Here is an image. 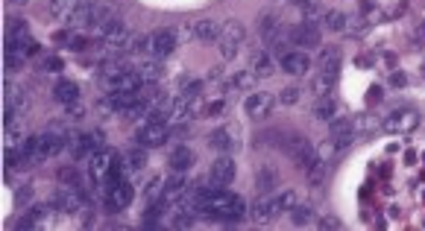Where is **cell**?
Segmentation results:
<instances>
[{"label": "cell", "mask_w": 425, "mask_h": 231, "mask_svg": "<svg viewBox=\"0 0 425 231\" xmlns=\"http://www.w3.org/2000/svg\"><path fill=\"white\" fill-rule=\"evenodd\" d=\"M247 211H249V208H247L244 196L229 193V191H215V187H208L203 205H200V214L215 216V220H226V223L240 220V216H244Z\"/></svg>", "instance_id": "6da1fadb"}, {"label": "cell", "mask_w": 425, "mask_h": 231, "mask_svg": "<svg viewBox=\"0 0 425 231\" xmlns=\"http://www.w3.org/2000/svg\"><path fill=\"white\" fill-rule=\"evenodd\" d=\"M244 41H247V26L240 21H226L220 30V38H217V50L223 59H235L238 50L244 47Z\"/></svg>", "instance_id": "7a4b0ae2"}, {"label": "cell", "mask_w": 425, "mask_h": 231, "mask_svg": "<svg viewBox=\"0 0 425 231\" xmlns=\"http://www.w3.org/2000/svg\"><path fill=\"white\" fill-rule=\"evenodd\" d=\"M103 199L109 211H121L132 202V184L126 176H109L106 187H103Z\"/></svg>", "instance_id": "3957f363"}, {"label": "cell", "mask_w": 425, "mask_h": 231, "mask_svg": "<svg viewBox=\"0 0 425 231\" xmlns=\"http://www.w3.org/2000/svg\"><path fill=\"white\" fill-rule=\"evenodd\" d=\"M118 24H121V18H118L115 3H109V0H97V3H91V26H88L91 33H97L103 38L106 33L115 30Z\"/></svg>", "instance_id": "277c9868"}, {"label": "cell", "mask_w": 425, "mask_h": 231, "mask_svg": "<svg viewBox=\"0 0 425 231\" xmlns=\"http://www.w3.org/2000/svg\"><path fill=\"white\" fill-rule=\"evenodd\" d=\"M419 126V114L414 109H393L390 114H385L381 129L390 135H410Z\"/></svg>", "instance_id": "5b68a950"}, {"label": "cell", "mask_w": 425, "mask_h": 231, "mask_svg": "<svg viewBox=\"0 0 425 231\" xmlns=\"http://www.w3.org/2000/svg\"><path fill=\"white\" fill-rule=\"evenodd\" d=\"M170 138V123H162V120H147L144 126H138L135 132V141L141 150H153V147H162Z\"/></svg>", "instance_id": "8992f818"}, {"label": "cell", "mask_w": 425, "mask_h": 231, "mask_svg": "<svg viewBox=\"0 0 425 231\" xmlns=\"http://www.w3.org/2000/svg\"><path fill=\"white\" fill-rule=\"evenodd\" d=\"M281 147L288 150L291 161H293L296 167H300L302 173H305V170L311 167V161H314V158L320 155V152H317V150L308 143V138H302V135H291V141H288V143H281Z\"/></svg>", "instance_id": "52a82bcc"}, {"label": "cell", "mask_w": 425, "mask_h": 231, "mask_svg": "<svg viewBox=\"0 0 425 231\" xmlns=\"http://www.w3.org/2000/svg\"><path fill=\"white\" fill-rule=\"evenodd\" d=\"M355 132H358V123L352 118H334L329 120V141L334 143V150H346L352 141H355Z\"/></svg>", "instance_id": "ba28073f"}, {"label": "cell", "mask_w": 425, "mask_h": 231, "mask_svg": "<svg viewBox=\"0 0 425 231\" xmlns=\"http://www.w3.org/2000/svg\"><path fill=\"white\" fill-rule=\"evenodd\" d=\"M249 214H252V220L255 223H273L276 216L281 214V205H279V196L276 193H261L258 199L249 205Z\"/></svg>", "instance_id": "9c48e42d"}, {"label": "cell", "mask_w": 425, "mask_h": 231, "mask_svg": "<svg viewBox=\"0 0 425 231\" xmlns=\"http://www.w3.org/2000/svg\"><path fill=\"white\" fill-rule=\"evenodd\" d=\"M115 164H118V152H111V150H97V152L91 155V167H88L91 179H94V182H106L111 173H115Z\"/></svg>", "instance_id": "30bf717a"}, {"label": "cell", "mask_w": 425, "mask_h": 231, "mask_svg": "<svg viewBox=\"0 0 425 231\" xmlns=\"http://www.w3.org/2000/svg\"><path fill=\"white\" fill-rule=\"evenodd\" d=\"M288 35H291V45L293 47H320V38H323L320 26L317 24H305V21L296 24V26H291Z\"/></svg>", "instance_id": "8fae6325"}, {"label": "cell", "mask_w": 425, "mask_h": 231, "mask_svg": "<svg viewBox=\"0 0 425 231\" xmlns=\"http://www.w3.org/2000/svg\"><path fill=\"white\" fill-rule=\"evenodd\" d=\"M235 173H238V167H235L232 158L220 155V158H215V164L208 167V182L215 184V187H226V184L235 182Z\"/></svg>", "instance_id": "7c38bea8"}, {"label": "cell", "mask_w": 425, "mask_h": 231, "mask_svg": "<svg viewBox=\"0 0 425 231\" xmlns=\"http://www.w3.org/2000/svg\"><path fill=\"white\" fill-rule=\"evenodd\" d=\"M273 106H276V97H273V94H267V91H252V94L247 97V103H244L247 114H249V118H255V120L270 118Z\"/></svg>", "instance_id": "4fadbf2b"}, {"label": "cell", "mask_w": 425, "mask_h": 231, "mask_svg": "<svg viewBox=\"0 0 425 231\" xmlns=\"http://www.w3.org/2000/svg\"><path fill=\"white\" fill-rule=\"evenodd\" d=\"M6 45H12V47H26V53H36L38 50V45L30 38V26H26L24 21H9V26H6Z\"/></svg>", "instance_id": "5bb4252c"}, {"label": "cell", "mask_w": 425, "mask_h": 231, "mask_svg": "<svg viewBox=\"0 0 425 231\" xmlns=\"http://www.w3.org/2000/svg\"><path fill=\"white\" fill-rule=\"evenodd\" d=\"M258 35L267 41V45H273V41L285 38L288 30H285V24H281V18L276 15V12H264V15H258Z\"/></svg>", "instance_id": "9a60e30c"}, {"label": "cell", "mask_w": 425, "mask_h": 231, "mask_svg": "<svg viewBox=\"0 0 425 231\" xmlns=\"http://www.w3.org/2000/svg\"><path fill=\"white\" fill-rule=\"evenodd\" d=\"M279 67L285 70V74H291V77H305L308 70H311V59H308V53L291 50V53H285L279 59Z\"/></svg>", "instance_id": "2e32d148"}, {"label": "cell", "mask_w": 425, "mask_h": 231, "mask_svg": "<svg viewBox=\"0 0 425 231\" xmlns=\"http://www.w3.org/2000/svg\"><path fill=\"white\" fill-rule=\"evenodd\" d=\"M208 143L215 147L217 152H223V155H229V152H235L238 150V132L232 126H223V129H215V132L208 135Z\"/></svg>", "instance_id": "e0dca14e"}, {"label": "cell", "mask_w": 425, "mask_h": 231, "mask_svg": "<svg viewBox=\"0 0 425 231\" xmlns=\"http://www.w3.org/2000/svg\"><path fill=\"white\" fill-rule=\"evenodd\" d=\"M194 118V97L179 94L170 99V123H188Z\"/></svg>", "instance_id": "ac0fdd59"}, {"label": "cell", "mask_w": 425, "mask_h": 231, "mask_svg": "<svg viewBox=\"0 0 425 231\" xmlns=\"http://www.w3.org/2000/svg\"><path fill=\"white\" fill-rule=\"evenodd\" d=\"M176 50V33L173 30H159L153 33V56L155 59H167Z\"/></svg>", "instance_id": "d6986e66"}, {"label": "cell", "mask_w": 425, "mask_h": 231, "mask_svg": "<svg viewBox=\"0 0 425 231\" xmlns=\"http://www.w3.org/2000/svg\"><path fill=\"white\" fill-rule=\"evenodd\" d=\"M53 205L59 211H65V214H79L82 199H79V193L74 191V187H59V191L53 193Z\"/></svg>", "instance_id": "ffe728a7"}, {"label": "cell", "mask_w": 425, "mask_h": 231, "mask_svg": "<svg viewBox=\"0 0 425 231\" xmlns=\"http://www.w3.org/2000/svg\"><path fill=\"white\" fill-rule=\"evenodd\" d=\"M188 187H191V182L185 179V173L173 170V176L164 179V202H176V199H182V196L188 193Z\"/></svg>", "instance_id": "44dd1931"}, {"label": "cell", "mask_w": 425, "mask_h": 231, "mask_svg": "<svg viewBox=\"0 0 425 231\" xmlns=\"http://www.w3.org/2000/svg\"><path fill=\"white\" fill-rule=\"evenodd\" d=\"M249 70L258 79H270L276 74V62H273V56L267 53V50H258V53H252V59H249Z\"/></svg>", "instance_id": "7402d4cb"}, {"label": "cell", "mask_w": 425, "mask_h": 231, "mask_svg": "<svg viewBox=\"0 0 425 231\" xmlns=\"http://www.w3.org/2000/svg\"><path fill=\"white\" fill-rule=\"evenodd\" d=\"M220 30H223V24H220V21H215V18H203V21L191 24L188 35L200 38V41H217V38H220Z\"/></svg>", "instance_id": "603a6c76"}, {"label": "cell", "mask_w": 425, "mask_h": 231, "mask_svg": "<svg viewBox=\"0 0 425 231\" xmlns=\"http://www.w3.org/2000/svg\"><path fill=\"white\" fill-rule=\"evenodd\" d=\"M135 70H138L141 82H159V79L164 77L162 59H155V56H144V59H141V62L135 65Z\"/></svg>", "instance_id": "cb8c5ba5"}, {"label": "cell", "mask_w": 425, "mask_h": 231, "mask_svg": "<svg viewBox=\"0 0 425 231\" xmlns=\"http://www.w3.org/2000/svg\"><path fill=\"white\" fill-rule=\"evenodd\" d=\"M311 114H314V120H323V123L334 120V118H337V99H334L332 94L317 97L314 106H311Z\"/></svg>", "instance_id": "d4e9b609"}, {"label": "cell", "mask_w": 425, "mask_h": 231, "mask_svg": "<svg viewBox=\"0 0 425 231\" xmlns=\"http://www.w3.org/2000/svg\"><path fill=\"white\" fill-rule=\"evenodd\" d=\"M79 6H85V0H50V15L56 21H70L79 12Z\"/></svg>", "instance_id": "484cf974"}, {"label": "cell", "mask_w": 425, "mask_h": 231, "mask_svg": "<svg viewBox=\"0 0 425 231\" xmlns=\"http://www.w3.org/2000/svg\"><path fill=\"white\" fill-rule=\"evenodd\" d=\"M3 106L15 109V111L26 109V91L21 88V85H15V82H3Z\"/></svg>", "instance_id": "4316f807"}, {"label": "cell", "mask_w": 425, "mask_h": 231, "mask_svg": "<svg viewBox=\"0 0 425 231\" xmlns=\"http://www.w3.org/2000/svg\"><path fill=\"white\" fill-rule=\"evenodd\" d=\"M340 62H343V50H340V47H323L320 50V70H325V74L337 77Z\"/></svg>", "instance_id": "83f0119b"}, {"label": "cell", "mask_w": 425, "mask_h": 231, "mask_svg": "<svg viewBox=\"0 0 425 231\" xmlns=\"http://www.w3.org/2000/svg\"><path fill=\"white\" fill-rule=\"evenodd\" d=\"M334 82H337V77H334V74H325V70H320V74L311 77L308 88H311V94H314V97H325V94H332Z\"/></svg>", "instance_id": "f1b7e54d"}, {"label": "cell", "mask_w": 425, "mask_h": 231, "mask_svg": "<svg viewBox=\"0 0 425 231\" xmlns=\"http://www.w3.org/2000/svg\"><path fill=\"white\" fill-rule=\"evenodd\" d=\"M194 161H196V155H194V150H191V147H176L173 152H170V167L179 170V173L191 170V167H194Z\"/></svg>", "instance_id": "f546056e"}, {"label": "cell", "mask_w": 425, "mask_h": 231, "mask_svg": "<svg viewBox=\"0 0 425 231\" xmlns=\"http://www.w3.org/2000/svg\"><path fill=\"white\" fill-rule=\"evenodd\" d=\"M53 97H56V103H62V106H70V103H79V88L74 82H59L53 88Z\"/></svg>", "instance_id": "4dcf8cb0"}, {"label": "cell", "mask_w": 425, "mask_h": 231, "mask_svg": "<svg viewBox=\"0 0 425 231\" xmlns=\"http://www.w3.org/2000/svg\"><path fill=\"white\" fill-rule=\"evenodd\" d=\"M255 187H258V193H276L279 187V173L273 167H264L258 176H255Z\"/></svg>", "instance_id": "1f68e13d"}, {"label": "cell", "mask_w": 425, "mask_h": 231, "mask_svg": "<svg viewBox=\"0 0 425 231\" xmlns=\"http://www.w3.org/2000/svg\"><path fill=\"white\" fill-rule=\"evenodd\" d=\"M296 9H300V15H302L305 24H323L325 9L320 6V0H305V3H300Z\"/></svg>", "instance_id": "d6a6232c"}, {"label": "cell", "mask_w": 425, "mask_h": 231, "mask_svg": "<svg viewBox=\"0 0 425 231\" xmlns=\"http://www.w3.org/2000/svg\"><path fill=\"white\" fill-rule=\"evenodd\" d=\"M346 21H349V18H346L340 9H329V12L323 15V26H325L329 33H343V30H346Z\"/></svg>", "instance_id": "836d02e7"}, {"label": "cell", "mask_w": 425, "mask_h": 231, "mask_svg": "<svg viewBox=\"0 0 425 231\" xmlns=\"http://www.w3.org/2000/svg\"><path fill=\"white\" fill-rule=\"evenodd\" d=\"M26 56H30V53H26V47H12V45L3 47V62H6L9 70H18L26 62Z\"/></svg>", "instance_id": "e575fe53"}, {"label": "cell", "mask_w": 425, "mask_h": 231, "mask_svg": "<svg viewBox=\"0 0 425 231\" xmlns=\"http://www.w3.org/2000/svg\"><path fill=\"white\" fill-rule=\"evenodd\" d=\"M291 216H293L296 225H311V223H317V211L311 208V205H302V202H296L293 211H291Z\"/></svg>", "instance_id": "d590c367"}, {"label": "cell", "mask_w": 425, "mask_h": 231, "mask_svg": "<svg viewBox=\"0 0 425 231\" xmlns=\"http://www.w3.org/2000/svg\"><path fill=\"white\" fill-rule=\"evenodd\" d=\"M255 79H258V77H255L252 70H240V74H235L229 79V85H232V88H238V91H249L252 85H255Z\"/></svg>", "instance_id": "8d00e7d4"}, {"label": "cell", "mask_w": 425, "mask_h": 231, "mask_svg": "<svg viewBox=\"0 0 425 231\" xmlns=\"http://www.w3.org/2000/svg\"><path fill=\"white\" fill-rule=\"evenodd\" d=\"M144 199H147V202L164 199V179H159V176H155V179L150 182V187H144Z\"/></svg>", "instance_id": "74e56055"}, {"label": "cell", "mask_w": 425, "mask_h": 231, "mask_svg": "<svg viewBox=\"0 0 425 231\" xmlns=\"http://www.w3.org/2000/svg\"><path fill=\"white\" fill-rule=\"evenodd\" d=\"M302 99V88H285V91H279V103L281 106H296Z\"/></svg>", "instance_id": "f35d334b"}, {"label": "cell", "mask_w": 425, "mask_h": 231, "mask_svg": "<svg viewBox=\"0 0 425 231\" xmlns=\"http://www.w3.org/2000/svg\"><path fill=\"white\" fill-rule=\"evenodd\" d=\"M276 196H279V205H281V211H293V205H296V202H300V199H296V193H293V191H279Z\"/></svg>", "instance_id": "ab89813d"}, {"label": "cell", "mask_w": 425, "mask_h": 231, "mask_svg": "<svg viewBox=\"0 0 425 231\" xmlns=\"http://www.w3.org/2000/svg\"><path fill=\"white\" fill-rule=\"evenodd\" d=\"M317 225H320L323 231H340V228H343V223H340V216H334V214H325Z\"/></svg>", "instance_id": "60d3db41"}, {"label": "cell", "mask_w": 425, "mask_h": 231, "mask_svg": "<svg viewBox=\"0 0 425 231\" xmlns=\"http://www.w3.org/2000/svg\"><path fill=\"white\" fill-rule=\"evenodd\" d=\"M65 109H68V120H82V114H85L82 103H70V106H65Z\"/></svg>", "instance_id": "b9f144b4"}, {"label": "cell", "mask_w": 425, "mask_h": 231, "mask_svg": "<svg viewBox=\"0 0 425 231\" xmlns=\"http://www.w3.org/2000/svg\"><path fill=\"white\" fill-rule=\"evenodd\" d=\"M45 67H47V70H59V67H62V62L56 59V56H50V59H45Z\"/></svg>", "instance_id": "7bdbcfd3"}, {"label": "cell", "mask_w": 425, "mask_h": 231, "mask_svg": "<svg viewBox=\"0 0 425 231\" xmlns=\"http://www.w3.org/2000/svg\"><path fill=\"white\" fill-rule=\"evenodd\" d=\"M206 111H208V114H220V111H223V103H215V106H208Z\"/></svg>", "instance_id": "ee69618b"}, {"label": "cell", "mask_w": 425, "mask_h": 231, "mask_svg": "<svg viewBox=\"0 0 425 231\" xmlns=\"http://www.w3.org/2000/svg\"><path fill=\"white\" fill-rule=\"evenodd\" d=\"M417 38H419V41H425V21L417 26Z\"/></svg>", "instance_id": "f6af8a7d"}, {"label": "cell", "mask_w": 425, "mask_h": 231, "mask_svg": "<svg viewBox=\"0 0 425 231\" xmlns=\"http://www.w3.org/2000/svg\"><path fill=\"white\" fill-rule=\"evenodd\" d=\"M12 3H15V6H24V3H26V0H12Z\"/></svg>", "instance_id": "bcb514c9"}, {"label": "cell", "mask_w": 425, "mask_h": 231, "mask_svg": "<svg viewBox=\"0 0 425 231\" xmlns=\"http://www.w3.org/2000/svg\"><path fill=\"white\" fill-rule=\"evenodd\" d=\"M291 3H296V6H300V3H305V0H291Z\"/></svg>", "instance_id": "7dc6e473"}, {"label": "cell", "mask_w": 425, "mask_h": 231, "mask_svg": "<svg viewBox=\"0 0 425 231\" xmlns=\"http://www.w3.org/2000/svg\"><path fill=\"white\" fill-rule=\"evenodd\" d=\"M422 77H425V65H422Z\"/></svg>", "instance_id": "c3c4849f"}]
</instances>
